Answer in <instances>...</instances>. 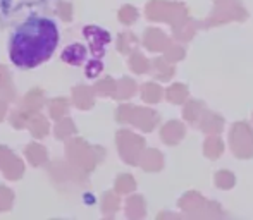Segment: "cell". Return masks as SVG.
<instances>
[{
    "label": "cell",
    "instance_id": "1",
    "mask_svg": "<svg viewBox=\"0 0 253 220\" xmlns=\"http://www.w3.org/2000/svg\"><path fill=\"white\" fill-rule=\"evenodd\" d=\"M59 45L57 24L48 17L26 19L10 37V62L21 69H33L50 59Z\"/></svg>",
    "mask_w": 253,
    "mask_h": 220
}]
</instances>
